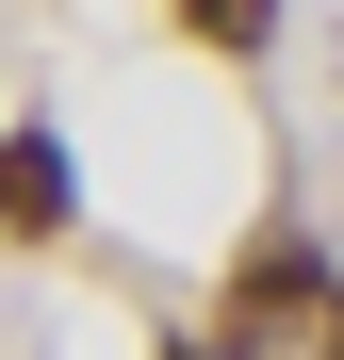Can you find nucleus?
I'll return each mask as SVG.
<instances>
[{"instance_id":"nucleus-1","label":"nucleus","mask_w":344,"mask_h":360,"mask_svg":"<svg viewBox=\"0 0 344 360\" xmlns=\"http://www.w3.org/2000/svg\"><path fill=\"white\" fill-rule=\"evenodd\" d=\"M66 229V131H0V246Z\"/></svg>"},{"instance_id":"nucleus-3","label":"nucleus","mask_w":344,"mask_h":360,"mask_svg":"<svg viewBox=\"0 0 344 360\" xmlns=\"http://www.w3.org/2000/svg\"><path fill=\"white\" fill-rule=\"evenodd\" d=\"M181 17H197L213 49H262V33H279V0H181Z\"/></svg>"},{"instance_id":"nucleus-2","label":"nucleus","mask_w":344,"mask_h":360,"mask_svg":"<svg viewBox=\"0 0 344 360\" xmlns=\"http://www.w3.org/2000/svg\"><path fill=\"white\" fill-rule=\"evenodd\" d=\"M312 295H328V262H312V246H262V278H246V311H312Z\"/></svg>"}]
</instances>
